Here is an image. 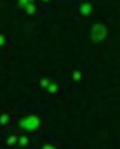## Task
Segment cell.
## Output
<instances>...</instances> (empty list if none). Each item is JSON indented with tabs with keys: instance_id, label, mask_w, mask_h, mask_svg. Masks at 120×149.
<instances>
[{
	"instance_id": "7",
	"label": "cell",
	"mask_w": 120,
	"mask_h": 149,
	"mask_svg": "<svg viewBox=\"0 0 120 149\" xmlns=\"http://www.w3.org/2000/svg\"><path fill=\"white\" fill-rule=\"evenodd\" d=\"M16 142H18V137L13 135V136H10V137H8L7 144H8V146H11V144H13V143H16Z\"/></svg>"
},
{
	"instance_id": "12",
	"label": "cell",
	"mask_w": 120,
	"mask_h": 149,
	"mask_svg": "<svg viewBox=\"0 0 120 149\" xmlns=\"http://www.w3.org/2000/svg\"><path fill=\"white\" fill-rule=\"evenodd\" d=\"M6 42V38H5V36L4 35H0V47H3Z\"/></svg>"
},
{
	"instance_id": "4",
	"label": "cell",
	"mask_w": 120,
	"mask_h": 149,
	"mask_svg": "<svg viewBox=\"0 0 120 149\" xmlns=\"http://www.w3.org/2000/svg\"><path fill=\"white\" fill-rule=\"evenodd\" d=\"M25 10H26V12L29 15H32V13H34V12H36V6L32 3H30V4H28L25 6Z\"/></svg>"
},
{
	"instance_id": "2",
	"label": "cell",
	"mask_w": 120,
	"mask_h": 149,
	"mask_svg": "<svg viewBox=\"0 0 120 149\" xmlns=\"http://www.w3.org/2000/svg\"><path fill=\"white\" fill-rule=\"evenodd\" d=\"M107 36V28L102 24H95L92 30V38L95 42L102 41L105 37Z\"/></svg>"
},
{
	"instance_id": "8",
	"label": "cell",
	"mask_w": 120,
	"mask_h": 149,
	"mask_svg": "<svg viewBox=\"0 0 120 149\" xmlns=\"http://www.w3.org/2000/svg\"><path fill=\"white\" fill-rule=\"evenodd\" d=\"M8 122V115H6V113H4V115H1L0 116V124H6Z\"/></svg>"
},
{
	"instance_id": "13",
	"label": "cell",
	"mask_w": 120,
	"mask_h": 149,
	"mask_svg": "<svg viewBox=\"0 0 120 149\" xmlns=\"http://www.w3.org/2000/svg\"><path fill=\"white\" fill-rule=\"evenodd\" d=\"M43 148H44V149H49V148H52V149H54V147H52V146H48V144H46V146H44Z\"/></svg>"
},
{
	"instance_id": "1",
	"label": "cell",
	"mask_w": 120,
	"mask_h": 149,
	"mask_svg": "<svg viewBox=\"0 0 120 149\" xmlns=\"http://www.w3.org/2000/svg\"><path fill=\"white\" fill-rule=\"evenodd\" d=\"M41 124V120L37 116H29L19 122V127L26 131H33L36 130Z\"/></svg>"
},
{
	"instance_id": "14",
	"label": "cell",
	"mask_w": 120,
	"mask_h": 149,
	"mask_svg": "<svg viewBox=\"0 0 120 149\" xmlns=\"http://www.w3.org/2000/svg\"><path fill=\"white\" fill-rule=\"evenodd\" d=\"M43 1H49V0H43Z\"/></svg>"
},
{
	"instance_id": "5",
	"label": "cell",
	"mask_w": 120,
	"mask_h": 149,
	"mask_svg": "<svg viewBox=\"0 0 120 149\" xmlns=\"http://www.w3.org/2000/svg\"><path fill=\"white\" fill-rule=\"evenodd\" d=\"M57 90H58V86L56 85V84H49L48 85V91H49L50 93H55V92H57Z\"/></svg>"
},
{
	"instance_id": "3",
	"label": "cell",
	"mask_w": 120,
	"mask_h": 149,
	"mask_svg": "<svg viewBox=\"0 0 120 149\" xmlns=\"http://www.w3.org/2000/svg\"><path fill=\"white\" fill-rule=\"evenodd\" d=\"M79 10H80V13H81L82 16H88V15H90V12H92L93 7H92L90 4L85 3V4H82V5L80 6Z\"/></svg>"
},
{
	"instance_id": "10",
	"label": "cell",
	"mask_w": 120,
	"mask_h": 149,
	"mask_svg": "<svg viewBox=\"0 0 120 149\" xmlns=\"http://www.w3.org/2000/svg\"><path fill=\"white\" fill-rule=\"evenodd\" d=\"M81 73L80 72H74V75H73V78H74V80H80L81 79Z\"/></svg>"
},
{
	"instance_id": "11",
	"label": "cell",
	"mask_w": 120,
	"mask_h": 149,
	"mask_svg": "<svg viewBox=\"0 0 120 149\" xmlns=\"http://www.w3.org/2000/svg\"><path fill=\"white\" fill-rule=\"evenodd\" d=\"M33 0H19V3H20V5H23V6H26L28 4H30V3H32Z\"/></svg>"
},
{
	"instance_id": "9",
	"label": "cell",
	"mask_w": 120,
	"mask_h": 149,
	"mask_svg": "<svg viewBox=\"0 0 120 149\" xmlns=\"http://www.w3.org/2000/svg\"><path fill=\"white\" fill-rule=\"evenodd\" d=\"M50 82H49V80L48 79H42L41 80V86L42 87H48V85H49Z\"/></svg>"
},
{
	"instance_id": "6",
	"label": "cell",
	"mask_w": 120,
	"mask_h": 149,
	"mask_svg": "<svg viewBox=\"0 0 120 149\" xmlns=\"http://www.w3.org/2000/svg\"><path fill=\"white\" fill-rule=\"evenodd\" d=\"M18 142H19L20 146H26L29 143V139L26 137V136H21V137L18 140Z\"/></svg>"
}]
</instances>
